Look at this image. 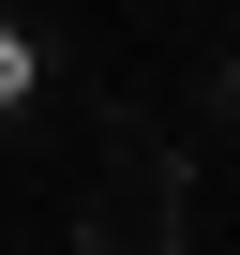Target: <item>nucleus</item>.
<instances>
[{
    "instance_id": "1",
    "label": "nucleus",
    "mask_w": 240,
    "mask_h": 255,
    "mask_svg": "<svg viewBox=\"0 0 240 255\" xmlns=\"http://www.w3.org/2000/svg\"><path fill=\"white\" fill-rule=\"evenodd\" d=\"M30 90H45V45H30L15 15H0V105H30Z\"/></svg>"
}]
</instances>
